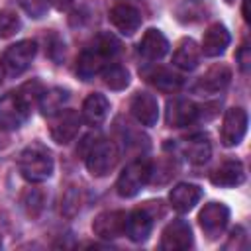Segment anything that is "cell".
I'll return each mask as SVG.
<instances>
[{"label":"cell","instance_id":"cell-1","mask_svg":"<svg viewBox=\"0 0 251 251\" xmlns=\"http://www.w3.org/2000/svg\"><path fill=\"white\" fill-rule=\"evenodd\" d=\"M118 51H120V41L112 33H108V31L98 33L92 39V43L76 59V75L82 80H90L94 75L102 73V69L106 65H110L108 61L112 57H116Z\"/></svg>","mask_w":251,"mask_h":251},{"label":"cell","instance_id":"cell-2","mask_svg":"<svg viewBox=\"0 0 251 251\" xmlns=\"http://www.w3.org/2000/svg\"><path fill=\"white\" fill-rule=\"evenodd\" d=\"M18 169L27 182H43L53 173V155L43 143L35 141L20 153Z\"/></svg>","mask_w":251,"mask_h":251},{"label":"cell","instance_id":"cell-3","mask_svg":"<svg viewBox=\"0 0 251 251\" xmlns=\"http://www.w3.org/2000/svg\"><path fill=\"white\" fill-rule=\"evenodd\" d=\"M84 163H86V169H88L90 175L104 176V175H108L116 167V163H118V149L108 139H96L84 151Z\"/></svg>","mask_w":251,"mask_h":251},{"label":"cell","instance_id":"cell-4","mask_svg":"<svg viewBox=\"0 0 251 251\" xmlns=\"http://www.w3.org/2000/svg\"><path fill=\"white\" fill-rule=\"evenodd\" d=\"M149 178H151V163L147 159H135L118 176L116 190H118L120 196L131 198V196H135L143 188V184Z\"/></svg>","mask_w":251,"mask_h":251},{"label":"cell","instance_id":"cell-5","mask_svg":"<svg viewBox=\"0 0 251 251\" xmlns=\"http://www.w3.org/2000/svg\"><path fill=\"white\" fill-rule=\"evenodd\" d=\"M161 204L163 202H159V200L157 202H147L143 208H137L131 214H127L126 233H127V237L131 241L141 243V241H145L149 237L151 227H153V220L157 216H163V212H165V210L157 212V208H161Z\"/></svg>","mask_w":251,"mask_h":251},{"label":"cell","instance_id":"cell-6","mask_svg":"<svg viewBox=\"0 0 251 251\" xmlns=\"http://www.w3.org/2000/svg\"><path fill=\"white\" fill-rule=\"evenodd\" d=\"M29 116V106L20 98L18 92H8L0 98V127L18 129Z\"/></svg>","mask_w":251,"mask_h":251},{"label":"cell","instance_id":"cell-7","mask_svg":"<svg viewBox=\"0 0 251 251\" xmlns=\"http://www.w3.org/2000/svg\"><path fill=\"white\" fill-rule=\"evenodd\" d=\"M35 51H37V47L33 41H29V39L18 41L6 49L4 57H2V65L10 75H20L31 65Z\"/></svg>","mask_w":251,"mask_h":251},{"label":"cell","instance_id":"cell-8","mask_svg":"<svg viewBox=\"0 0 251 251\" xmlns=\"http://www.w3.org/2000/svg\"><path fill=\"white\" fill-rule=\"evenodd\" d=\"M78 127H80V116L75 110H61L51 116L49 131H51V137L55 143L65 145V143L73 141L75 135L78 133Z\"/></svg>","mask_w":251,"mask_h":251},{"label":"cell","instance_id":"cell-9","mask_svg":"<svg viewBox=\"0 0 251 251\" xmlns=\"http://www.w3.org/2000/svg\"><path fill=\"white\" fill-rule=\"evenodd\" d=\"M126 224H127V214L122 210H108L102 212L94 218L92 222V231L100 239H116L126 233Z\"/></svg>","mask_w":251,"mask_h":251},{"label":"cell","instance_id":"cell-10","mask_svg":"<svg viewBox=\"0 0 251 251\" xmlns=\"http://www.w3.org/2000/svg\"><path fill=\"white\" fill-rule=\"evenodd\" d=\"M227 220H229V210H227L224 204H220V202H210V204H206V206L200 210V214H198L200 227L204 229V233H206L210 239L218 237V235L226 229Z\"/></svg>","mask_w":251,"mask_h":251},{"label":"cell","instance_id":"cell-11","mask_svg":"<svg viewBox=\"0 0 251 251\" xmlns=\"http://www.w3.org/2000/svg\"><path fill=\"white\" fill-rule=\"evenodd\" d=\"M247 131V112L243 108H229L222 122V143L226 147L237 145Z\"/></svg>","mask_w":251,"mask_h":251},{"label":"cell","instance_id":"cell-12","mask_svg":"<svg viewBox=\"0 0 251 251\" xmlns=\"http://www.w3.org/2000/svg\"><path fill=\"white\" fill-rule=\"evenodd\" d=\"M192 245V229L184 220H173L167 224L161 235V249L165 251H182Z\"/></svg>","mask_w":251,"mask_h":251},{"label":"cell","instance_id":"cell-13","mask_svg":"<svg viewBox=\"0 0 251 251\" xmlns=\"http://www.w3.org/2000/svg\"><path fill=\"white\" fill-rule=\"evenodd\" d=\"M110 22L114 24V27L120 33L131 35L141 25V14H139L137 8H133L129 4H118L110 10Z\"/></svg>","mask_w":251,"mask_h":251},{"label":"cell","instance_id":"cell-14","mask_svg":"<svg viewBox=\"0 0 251 251\" xmlns=\"http://www.w3.org/2000/svg\"><path fill=\"white\" fill-rule=\"evenodd\" d=\"M200 110L194 102L190 100H173L169 102L167 106V124L171 127H184V126H190L192 122H196Z\"/></svg>","mask_w":251,"mask_h":251},{"label":"cell","instance_id":"cell-15","mask_svg":"<svg viewBox=\"0 0 251 251\" xmlns=\"http://www.w3.org/2000/svg\"><path fill=\"white\" fill-rule=\"evenodd\" d=\"M229 80H231V71L226 65H214L198 78L194 88L204 94H216V92L224 90L229 84Z\"/></svg>","mask_w":251,"mask_h":251},{"label":"cell","instance_id":"cell-16","mask_svg":"<svg viewBox=\"0 0 251 251\" xmlns=\"http://www.w3.org/2000/svg\"><path fill=\"white\" fill-rule=\"evenodd\" d=\"M131 114L135 116V120L143 126H155L157 118H159V104L155 100V96L147 94V92H137L131 100Z\"/></svg>","mask_w":251,"mask_h":251},{"label":"cell","instance_id":"cell-17","mask_svg":"<svg viewBox=\"0 0 251 251\" xmlns=\"http://www.w3.org/2000/svg\"><path fill=\"white\" fill-rule=\"evenodd\" d=\"M202 198V188L196 186V184H190V182H180L176 184L171 194H169V200H171V206L176 210V212H188L192 210L198 200Z\"/></svg>","mask_w":251,"mask_h":251},{"label":"cell","instance_id":"cell-18","mask_svg":"<svg viewBox=\"0 0 251 251\" xmlns=\"http://www.w3.org/2000/svg\"><path fill=\"white\" fill-rule=\"evenodd\" d=\"M229 45V33L222 24H212L202 39V47L200 51L208 57H218L226 51V47Z\"/></svg>","mask_w":251,"mask_h":251},{"label":"cell","instance_id":"cell-19","mask_svg":"<svg viewBox=\"0 0 251 251\" xmlns=\"http://www.w3.org/2000/svg\"><path fill=\"white\" fill-rule=\"evenodd\" d=\"M110 112V102L104 94H90L86 96V100L82 102V120L88 124V126H100L106 116Z\"/></svg>","mask_w":251,"mask_h":251},{"label":"cell","instance_id":"cell-20","mask_svg":"<svg viewBox=\"0 0 251 251\" xmlns=\"http://www.w3.org/2000/svg\"><path fill=\"white\" fill-rule=\"evenodd\" d=\"M169 51V41L167 37L159 31V29H147L139 41V53L149 59V61H157L161 59L165 53Z\"/></svg>","mask_w":251,"mask_h":251},{"label":"cell","instance_id":"cell-21","mask_svg":"<svg viewBox=\"0 0 251 251\" xmlns=\"http://www.w3.org/2000/svg\"><path fill=\"white\" fill-rule=\"evenodd\" d=\"M243 178H245V171L239 161L222 163L210 176L212 184H216V186H237L243 182Z\"/></svg>","mask_w":251,"mask_h":251},{"label":"cell","instance_id":"cell-22","mask_svg":"<svg viewBox=\"0 0 251 251\" xmlns=\"http://www.w3.org/2000/svg\"><path fill=\"white\" fill-rule=\"evenodd\" d=\"M184 155L192 165H204L212 155V145H210L208 135L196 133L188 137L184 143Z\"/></svg>","mask_w":251,"mask_h":251},{"label":"cell","instance_id":"cell-23","mask_svg":"<svg viewBox=\"0 0 251 251\" xmlns=\"http://www.w3.org/2000/svg\"><path fill=\"white\" fill-rule=\"evenodd\" d=\"M200 47L192 39H182L173 55V63L182 71H192L200 63Z\"/></svg>","mask_w":251,"mask_h":251},{"label":"cell","instance_id":"cell-24","mask_svg":"<svg viewBox=\"0 0 251 251\" xmlns=\"http://www.w3.org/2000/svg\"><path fill=\"white\" fill-rule=\"evenodd\" d=\"M69 100V92L63 90V88H49V90H43L41 98H39V110L43 116H53L57 112L63 110V104Z\"/></svg>","mask_w":251,"mask_h":251},{"label":"cell","instance_id":"cell-25","mask_svg":"<svg viewBox=\"0 0 251 251\" xmlns=\"http://www.w3.org/2000/svg\"><path fill=\"white\" fill-rule=\"evenodd\" d=\"M145 78H147V82H151L153 86H157L163 92L178 90L182 84V78L178 75L171 73L169 69H153V71L145 73Z\"/></svg>","mask_w":251,"mask_h":251},{"label":"cell","instance_id":"cell-26","mask_svg":"<svg viewBox=\"0 0 251 251\" xmlns=\"http://www.w3.org/2000/svg\"><path fill=\"white\" fill-rule=\"evenodd\" d=\"M102 78H104V84L110 86L112 90H122L129 84V73L122 67V65H106L102 69Z\"/></svg>","mask_w":251,"mask_h":251},{"label":"cell","instance_id":"cell-27","mask_svg":"<svg viewBox=\"0 0 251 251\" xmlns=\"http://www.w3.org/2000/svg\"><path fill=\"white\" fill-rule=\"evenodd\" d=\"M22 204L25 208V214L29 218H37L43 210V204H45V194L39 190V188H27L24 192V198H22Z\"/></svg>","mask_w":251,"mask_h":251},{"label":"cell","instance_id":"cell-28","mask_svg":"<svg viewBox=\"0 0 251 251\" xmlns=\"http://www.w3.org/2000/svg\"><path fill=\"white\" fill-rule=\"evenodd\" d=\"M18 94H20V98L31 108L35 102H39V98H41V94H43V88H41V84H39L37 80H29V82H25V84L18 90Z\"/></svg>","mask_w":251,"mask_h":251},{"label":"cell","instance_id":"cell-29","mask_svg":"<svg viewBox=\"0 0 251 251\" xmlns=\"http://www.w3.org/2000/svg\"><path fill=\"white\" fill-rule=\"evenodd\" d=\"M20 29V20L14 12H0V37H12Z\"/></svg>","mask_w":251,"mask_h":251},{"label":"cell","instance_id":"cell-30","mask_svg":"<svg viewBox=\"0 0 251 251\" xmlns=\"http://www.w3.org/2000/svg\"><path fill=\"white\" fill-rule=\"evenodd\" d=\"M20 6L24 8V12L31 18H43L47 8H49V0H18Z\"/></svg>","mask_w":251,"mask_h":251},{"label":"cell","instance_id":"cell-31","mask_svg":"<svg viewBox=\"0 0 251 251\" xmlns=\"http://www.w3.org/2000/svg\"><path fill=\"white\" fill-rule=\"evenodd\" d=\"M237 63H239V69H241L243 73H247V71H249L251 55H249V45H247V43H243V45H241V49L237 51Z\"/></svg>","mask_w":251,"mask_h":251},{"label":"cell","instance_id":"cell-32","mask_svg":"<svg viewBox=\"0 0 251 251\" xmlns=\"http://www.w3.org/2000/svg\"><path fill=\"white\" fill-rule=\"evenodd\" d=\"M57 10H65V8H69L71 4H73V0H49Z\"/></svg>","mask_w":251,"mask_h":251},{"label":"cell","instance_id":"cell-33","mask_svg":"<svg viewBox=\"0 0 251 251\" xmlns=\"http://www.w3.org/2000/svg\"><path fill=\"white\" fill-rule=\"evenodd\" d=\"M243 18H245V22H249V14H247V0L243 2Z\"/></svg>","mask_w":251,"mask_h":251},{"label":"cell","instance_id":"cell-34","mask_svg":"<svg viewBox=\"0 0 251 251\" xmlns=\"http://www.w3.org/2000/svg\"><path fill=\"white\" fill-rule=\"evenodd\" d=\"M2 80H4V65L0 63V82H2Z\"/></svg>","mask_w":251,"mask_h":251},{"label":"cell","instance_id":"cell-35","mask_svg":"<svg viewBox=\"0 0 251 251\" xmlns=\"http://www.w3.org/2000/svg\"><path fill=\"white\" fill-rule=\"evenodd\" d=\"M226 2H229V4H231V2H233V0H226Z\"/></svg>","mask_w":251,"mask_h":251},{"label":"cell","instance_id":"cell-36","mask_svg":"<svg viewBox=\"0 0 251 251\" xmlns=\"http://www.w3.org/2000/svg\"><path fill=\"white\" fill-rule=\"evenodd\" d=\"M0 247H2V239H0Z\"/></svg>","mask_w":251,"mask_h":251}]
</instances>
